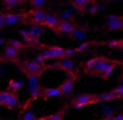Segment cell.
I'll return each instance as SVG.
<instances>
[{"mask_svg": "<svg viewBox=\"0 0 123 120\" xmlns=\"http://www.w3.org/2000/svg\"><path fill=\"white\" fill-rule=\"evenodd\" d=\"M76 50L75 48H64L61 45H47L44 47L41 55H37L36 59L39 63H47V61H58V59H62V58H73L76 56Z\"/></svg>", "mask_w": 123, "mask_h": 120, "instance_id": "cell-1", "label": "cell"}, {"mask_svg": "<svg viewBox=\"0 0 123 120\" xmlns=\"http://www.w3.org/2000/svg\"><path fill=\"white\" fill-rule=\"evenodd\" d=\"M17 66H19V69L22 70V73H24L25 76H37V78H41L45 73V70H48L47 64L39 63L36 58H30V59L20 61Z\"/></svg>", "mask_w": 123, "mask_h": 120, "instance_id": "cell-2", "label": "cell"}, {"mask_svg": "<svg viewBox=\"0 0 123 120\" xmlns=\"http://www.w3.org/2000/svg\"><path fill=\"white\" fill-rule=\"evenodd\" d=\"M100 105L98 100V94H80L75 95L69 103L67 108H73V109H83V108H90V106H97Z\"/></svg>", "mask_w": 123, "mask_h": 120, "instance_id": "cell-3", "label": "cell"}, {"mask_svg": "<svg viewBox=\"0 0 123 120\" xmlns=\"http://www.w3.org/2000/svg\"><path fill=\"white\" fill-rule=\"evenodd\" d=\"M109 56H106V55H98V56H93V58H89V59L84 63L83 66V72L86 73V75H92L95 76V73L100 70V67L103 66V64L106 63V59H108Z\"/></svg>", "mask_w": 123, "mask_h": 120, "instance_id": "cell-4", "label": "cell"}, {"mask_svg": "<svg viewBox=\"0 0 123 120\" xmlns=\"http://www.w3.org/2000/svg\"><path fill=\"white\" fill-rule=\"evenodd\" d=\"M118 66H123L122 61L108 58V59H106V63L103 64V66L100 67V70L95 73V76H98V78H101V80H108L109 76H112V73L115 72V69H117Z\"/></svg>", "mask_w": 123, "mask_h": 120, "instance_id": "cell-5", "label": "cell"}, {"mask_svg": "<svg viewBox=\"0 0 123 120\" xmlns=\"http://www.w3.org/2000/svg\"><path fill=\"white\" fill-rule=\"evenodd\" d=\"M0 106L9 109V111H14L16 108H19V106H20L19 95L9 94L8 90H0Z\"/></svg>", "mask_w": 123, "mask_h": 120, "instance_id": "cell-6", "label": "cell"}, {"mask_svg": "<svg viewBox=\"0 0 123 120\" xmlns=\"http://www.w3.org/2000/svg\"><path fill=\"white\" fill-rule=\"evenodd\" d=\"M47 69H59L64 70L69 75H75L76 73V63L72 58H62V59H58L53 63V66H47Z\"/></svg>", "mask_w": 123, "mask_h": 120, "instance_id": "cell-7", "label": "cell"}, {"mask_svg": "<svg viewBox=\"0 0 123 120\" xmlns=\"http://www.w3.org/2000/svg\"><path fill=\"white\" fill-rule=\"evenodd\" d=\"M47 13L42 8H31L25 13V24L27 25H42Z\"/></svg>", "mask_w": 123, "mask_h": 120, "instance_id": "cell-8", "label": "cell"}, {"mask_svg": "<svg viewBox=\"0 0 123 120\" xmlns=\"http://www.w3.org/2000/svg\"><path fill=\"white\" fill-rule=\"evenodd\" d=\"M78 75H69L66 80L62 81V83L59 84V92H61V97H67V95H70V94L75 90V84H76V81H78Z\"/></svg>", "mask_w": 123, "mask_h": 120, "instance_id": "cell-9", "label": "cell"}, {"mask_svg": "<svg viewBox=\"0 0 123 120\" xmlns=\"http://www.w3.org/2000/svg\"><path fill=\"white\" fill-rule=\"evenodd\" d=\"M19 53H20L19 50H16L12 45H9V44L5 42V45H3V48H2V58L6 61V63L19 64L20 63V61H19Z\"/></svg>", "mask_w": 123, "mask_h": 120, "instance_id": "cell-10", "label": "cell"}, {"mask_svg": "<svg viewBox=\"0 0 123 120\" xmlns=\"http://www.w3.org/2000/svg\"><path fill=\"white\" fill-rule=\"evenodd\" d=\"M58 97H61L59 87L58 86H47V87H42L39 100L47 101V100H55V98H58Z\"/></svg>", "mask_w": 123, "mask_h": 120, "instance_id": "cell-11", "label": "cell"}, {"mask_svg": "<svg viewBox=\"0 0 123 120\" xmlns=\"http://www.w3.org/2000/svg\"><path fill=\"white\" fill-rule=\"evenodd\" d=\"M5 16V25H19L20 22H25V13H12V11H6L3 13Z\"/></svg>", "mask_w": 123, "mask_h": 120, "instance_id": "cell-12", "label": "cell"}, {"mask_svg": "<svg viewBox=\"0 0 123 120\" xmlns=\"http://www.w3.org/2000/svg\"><path fill=\"white\" fill-rule=\"evenodd\" d=\"M105 28L108 31H120L122 30V17L115 14L106 16V25Z\"/></svg>", "mask_w": 123, "mask_h": 120, "instance_id": "cell-13", "label": "cell"}, {"mask_svg": "<svg viewBox=\"0 0 123 120\" xmlns=\"http://www.w3.org/2000/svg\"><path fill=\"white\" fill-rule=\"evenodd\" d=\"M76 24L75 20H59V24H58L56 27V33H61V34H66V36H70L72 34V31L75 30Z\"/></svg>", "mask_w": 123, "mask_h": 120, "instance_id": "cell-14", "label": "cell"}, {"mask_svg": "<svg viewBox=\"0 0 123 120\" xmlns=\"http://www.w3.org/2000/svg\"><path fill=\"white\" fill-rule=\"evenodd\" d=\"M36 114L31 109V103L25 101V105L20 108V112H19V120H36Z\"/></svg>", "mask_w": 123, "mask_h": 120, "instance_id": "cell-15", "label": "cell"}, {"mask_svg": "<svg viewBox=\"0 0 123 120\" xmlns=\"http://www.w3.org/2000/svg\"><path fill=\"white\" fill-rule=\"evenodd\" d=\"M22 86H24V83H22V80H19V78H8L6 80V90H8L9 94L19 95Z\"/></svg>", "mask_w": 123, "mask_h": 120, "instance_id": "cell-16", "label": "cell"}, {"mask_svg": "<svg viewBox=\"0 0 123 120\" xmlns=\"http://www.w3.org/2000/svg\"><path fill=\"white\" fill-rule=\"evenodd\" d=\"M95 2L97 0H69L70 6H72L76 13H84L90 3H95Z\"/></svg>", "mask_w": 123, "mask_h": 120, "instance_id": "cell-17", "label": "cell"}, {"mask_svg": "<svg viewBox=\"0 0 123 120\" xmlns=\"http://www.w3.org/2000/svg\"><path fill=\"white\" fill-rule=\"evenodd\" d=\"M58 24H59V19H58V16L55 14V13H47L44 22H42V27L50 28V30H56Z\"/></svg>", "mask_w": 123, "mask_h": 120, "instance_id": "cell-18", "label": "cell"}, {"mask_svg": "<svg viewBox=\"0 0 123 120\" xmlns=\"http://www.w3.org/2000/svg\"><path fill=\"white\" fill-rule=\"evenodd\" d=\"M70 39H73V41H78V42H83V41H86V38H87V30L84 27H80V25H76L75 27V30L72 31V34H70Z\"/></svg>", "mask_w": 123, "mask_h": 120, "instance_id": "cell-19", "label": "cell"}, {"mask_svg": "<svg viewBox=\"0 0 123 120\" xmlns=\"http://www.w3.org/2000/svg\"><path fill=\"white\" fill-rule=\"evenodd\" d=\"M28 33H30L31 39H33L34 44H37L42 36V33H44V27L42 25H30V28H28Z\"/></svg>", "mask_w": 123, "mask_h": 120, "instance_id": "cell-20", "label": "cell"}, {"mask_svg": "<svg viewBox=\"0 0 123 120\" xmlns=\"http://www.w3.org/2000/svg\"><path fill=\"white\" fill-rule=\"evenodd\" d=\"M66 109H67V106H64L59 111L53 112V114H48V115H42V117L36 119V120H64V117H66Z\"/></svg>", "mask_w": 123, "mask_h": 120, "instance_id": "cell-21", "label": "cell"}, {"mask_svg": "<svg viewBox=\"0 0 123 120\" xmlns=\"http://www.w3.org/2000/svg\"><path fill=\"white\" fill-rule=\"evenodd\" d=\"M58 19L59 20H73V11L70 8H61L58 9Z\"/></svg>", "mask_w": 123, "mask_h": 120, "instance_id": "cell-22", "label": "cell"}, {"mask_svg": "<svg viewBox=\"0 0 123 120\" xmlns=\"http://www.w3.org/2000/svg\"><path fill=\"white\" fill-rule=\"evenodd\" d=\"M6 44L12 45V47H14L16 50H19V51H22V50H28V48H33V47L27 45L25 42H22V41H19V39H9V41H6Z\"/></svg>", "mask_w": 123, "mask_h": 120, "instance_id": "cell-23", "label": "cell"}, {"mask_svg": "<svg viewBox=\"0 0 123 120\" xmlns=\"http://www.w3.org/2000/svg\"><path fill=\"white\" fill-rule=\"evenodd\" d=\"M98 100L100 103H109V101H117V97L112 94V90H108V92L98 94Z\"/></svg>", "mask_w": 123, "mask_h": 120, "instance_id": "cell-24", "label": "cell"}, {"mask_svg": "<svg viewBox=\"0 0 123 120\" xmlns=\"http://www.w3.org/2000/svg\"><path fill=\"white\" fill-rule=\"evenodd\" d=\"M24 2H25V0H2V5H3V8H5V9L11 11V9L20 6Z\"/></svg>", "mask_w": 123, "mask_h": 120, "instance_id": "cell-25", "label": "cell"}, {"mask_svg": "<svg viewBox=\"0 0 123 120\" xmlns=\"http://www.w3.org/2000/svg\"><path fill=\"white\" fill-rule=\"evenodd\" d=\"M86 11L89 13V14H97V13H100V11H105V6L100 5V2H95V3H90L86 8Z\"/></svg>", "mask_w": 123, "mask_h": 120, "instance_id": "cell-26", "label": "cell"}, {"mask_svg": "<svg viewBox=\"0 0 123 120\" xmlns=\"http://www.w3.org/2000/svg\"><path fill=\"white\" fill-rule=\"evenodd\" d=\"M112 94L117 97V100H123V80H120V83L112 89Z\"/></svg>", "mask_w": 123, "mask_h": 120, "instance_id": "cell-27", "label": "cell"}, {"mask_svg": "<svg viewBox=\"0 0 123 120\" xmlns=\"http://www.w3.org/2000/svg\"><path fill=\"white\" fill-rule=\"evenodd\" d=\"M31 8H42V6L47 3V0H25Z\"/></svg>", "mask_w": 123, "mask_h": 120, "instance_id": "cell-28", "label": "cell"}, {"mask_svg": "<svg viewBox=\"0 0 123 120\" xmlns=\"http://www.w3.org/2000/svg\"><path fill=\"white\" fill-rule=\"evenodd\" d=\"M114 114H115V111L112 108H103L101 109V115L103 117H112Z\"/></svg>", "mask_w": 123, "mask_h": 120, "instance_id": "cell-29", "label": "cell"}, {"mask_svg": "<svg viewBox=\"0 0 123 120\" xmlns=\"http://www.w3.org/2000/svg\"><path fill=\"white\" fill-rule=\"evenodd\" d=\"M6 25H5V16H3V13L0 11V30H2V28H5Z\"/></svg>", "mask_w": 123, "mask_h": 120, "instance_id": "cell-30", "label": "cell"}, {"mask_svg": "<svg viewBox=\"0 0 123 120\" xmlns=\"http://www.w3.org/2000/svg\"><path fill=\"white\" fill-rule=\"evenodd\" d=\"M117 50L123 53V39H120V42H118V45H117Z\"/></svg>", "mask_w": 123, "mask_h": 120, "instance_id": "cell-31", "label": "cell"}, {"mask_svg": "<svg viewBox=\"0 0 123 120\" xmlns=\"http://www.w3.org/2000/svg\"><path fill=\"white\" fill-rule=\"evenodd\" d=\"M5 64H6V61H5V59H3V58H2V56H0V66H5Z\"/></svg>", "mask_w": 123, "mask_h": 120, "instance_id": "cell-32", "label": "cell"}, {"mask_svg": "<svg viewBox=\"0 0 123 120\" xmlns=\"http://www.w3.org/2000/svg\"><path fill=\"white\" fill-rule=\"evenodd\" d=\"M2 44L5 45V39H3V38H0V45H2Z\"/></svg>", "mask_w": 123, "mask_h": 120, "instance_id": "cell-33", "label": "cell"}, {"mask_svg": "<svg viewBox=\"0 0 123 120\" xmlns=\"http://www.w3.org/2000/svg\"><path fill=\"white\" fill-rule=\"evenodd\" d=\"M122 67H123V66H122ZM118 78H120V80H123V72L120 73V76H118Z\"/></svg>", "mask_w": 123, "mask_h": 120, "instance_id": "cell-34", "label": "cell"}, {"mask_svg": "<svg viewBox=\"0 0 123 120\" xmlns=\"http://www.w3.org/2000/svg\"><path fill=\"white\" fill-rule=\"evenodd\" d=\"M122 30H123V17H122Z\"/></svg>", "mask_w": 123, "mask_h": 120, "instance_id": "cell-35", "label": "cell"}, {"mask_svg": "<svg viewBox=\"0 0 123 120\" xmlns=\"http://www.w3.org/2000/svg\"><path fill=\"white\" fill-rule=\"evenodd\" d=\"M0 120H8V119H0Z\"/></svg>", "mask_w": 123, "mask_h": 120, "instance_id": "cell-36", "label": "cell"}, {"mask_svg": "<svg viewBox=\"0 0 123 120\" xmlns=\"http://www.w3.org/2000/svg\"><path fill=\"white\" fill-rule=\"evenodd\" d=\"M97 2H101V0H97Z\"/></svg>", "mask_w": 123, "mask_h": 120, "instance_id": "cell-37", "label": "cell"}, {"mask_svg": "<svg viewBox=\"0 0 123 120\" xmlns=\"http://www.w3.org/2000/svg\"><path fill=\"white\" fill-rule=\"evenodd\" d=\"M122 2H123V0H122Z\"/></svg>", "mask_w": 123, "mask_h": 120, "instance_id": "cell-38", "label": "cell"}]
</instances>
